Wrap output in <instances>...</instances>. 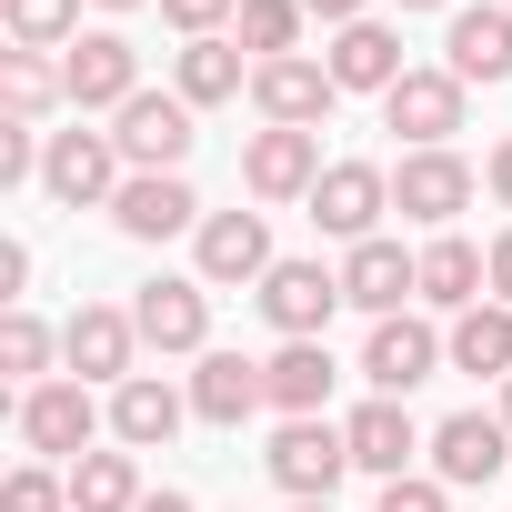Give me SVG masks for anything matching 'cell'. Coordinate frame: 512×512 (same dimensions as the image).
<instances>
[{
    "label": "cell",
    "mask_w": 512,
    "mask_h": 512,
    "mask_svg": "<svg viewBox=\"0 0 512 512\" xmlns=\"http://www.w3.org/2000/svg\"><path fill=\"white\" fill-rule=\"evenodd\" d=\"M462 201H472V161H462V151H412V161L392 171V211H402V221H432V231H442Z\"/></svg>",
    "instance_id": "5bb4252c"
},
{
    "label": "cell",
    "mask_w": 512,
    "mask_h": 512,
    "mask_svg": "<svg viewBox=\"0 0 512 512\" xmlns=\"http://www.w3.org/2000/svg\"><path fill=\"white\" fill-rule=\"evenodd\" d=\"M91 422H101V412H91V382H31V392H21V442L51 452V462H61V452L81 462Z\"/></svg>",
    "instance_id": "9a60e30c"
},
{
    "label": "cell",
    "mask_w": 512,
    "mask_h": 512,
    "mask_svg": "<svg viewBox=\"0 0 512 512\" xmlns=\"http://www.w3.org/2000/svg\"><path fill=\"white\" fill-rule=\"evenodd\" d=\"M292 512H332V502H292Z\"/></svg>",
    "instance_id": "b9f144b4"
},
{
    "label": "cell",
    "mask_w": 512,
    "mask_h": 512,
    "mask_svg": "<svg viewBox=\"0 0 512 512\" xmlns=\"http://www.w3.org/2000/svg\"><path fill=\"white\" fill-rule=\"evenodd\" d=\"M251 101H262V121H272V131H312L342 91H332V71H322V61H302V51H292V61H251Z\"/></svg>",
    "instance_id": "8fae6325"
},
{
    "label": "cell",
    "mask_w": 512,
    "mask_h": 512,
    "mask_svg": "<svg viewBox=\"0 0 512 512\" xmlns=\"http://www.w3.org/2000/svg\"><path fill=\"white\" fill-rule=\"evenodd\" d=\"M71 512H141V462L131 452H81L71 462Z\"/></svg>",
    "instance_id": "4316f807"
},
{
    "label": "cell",
    "mask_w": 512,
    "mask_h": 512,
    "mask_svg": "<svg viewBox=\"0 0 512 512\" xmlns=\"http://www.w3.org/2000/svg\"><path fill=\"white\" fill-rule=\"evenodd\" d=\"M101 11H131V0H101Z\"/></svg>",
    "instance_id": "ee69618b"
},
{
    "label": "cell",
    "mask_w": 512,
    "mask_h": 512,
    "mask_svg": "<svg viewBox=\"0 0 512 512\" xmlns=\"http://www.w3.org/2000/svg\"><path fill=\"white\" fill-rule=\"evenodd\" d=\"M492 302H512V231L492 241Z\"/></svg>",
    "instance_id": "8d00e7d4"
},
{
    "label": "cell",
    "mask_w": 512,
    "mask_h": 512,
    "mask_svg": "<svg viewBox=\"0 0 512 512\" xmlns=\"http://www.w3.org/2000/svg\"><path fill=\"white\" fill-rule=\"evenodd\" d=\"M262 382H272V402H282L292 422H312V412L332 402V352H322V342H282V352L262 362Z\"/></svg>",
    "instance_id": "d4e9b609"
},
{
    "label": "cell",
    "mask_w": 512,
    "mask_h": 512,
    "mask_svg": "<svg viewBox=\"0 0 512 512\" xmlns=\"http://www.w3.org/2000/svg\"><path fill=\"white\" fill-rule=\"evenodd\" d=\"M452 372L512 382V302H472V312L452 322Z\"/></svg>",
    "instance_id": "484cf974"
},
{
    "label": "cell",
    "mask_w": 512,
    "mask_h": 512,
    "mask_svg": "<svg viewBox=\"0 0 512 512\" xmlns=\"http://www.w3.org/2000/svg\"><path fill=\"white\" fill-rule=\"evenodd\" d=\"M231 11H241V0H161V21H171V31H191V41H211Z\"/></svg>",
    "instance_id": "e575fe53"
},
{
    "label": "cell",
    "mask_w": 512,
    "mask_h": 512,
    "mask_svg": "<svg viewBox=\"0 0 512 512\" xmlns=\"http://www.w3.org/2000/svg\"><path fill=\"white\" fill-rule=\"evenodd\" d=\"M71 31H81V0H11V41L21 51H51Z\"/></svg>",
    "instance_id": "4dcf8cb0"
},
{
    "label": "cell",
    "mask_w": 512,
    "mask_h": 512,
    "mask_svg": "<svg viewBox=\"0 0 512 512\" xmlns=\"http://www.w3.org/2000/svg\"><path fill=\"white\" fill-rule=\"evenodd\" d=\"M141 512H191V502L181 492H141Z\"/></svg>",
    "instance_id": "ab89813d"
},
{
    "label": "cell",
    "mask_w": 512,
    "mask_h": 512,
    "mask_svg": "<svg viewBox=\"0 0 512 512\" xmlns=\"http://www.w3.org/2000/svg\"><path fill=\"white\" fill-rule=\"evenodd\" d=\"M51 71H41V51H0V101H11V121H41L51 111Z\"/></svg>",
    "instance_id": "f546056e"
},
{
    "label": "cell",
    "mask_w": 512,
    "mask_h": 512,
    "mask_svg": "<svg viewBox=\"0 0 512 512\" xmlns=\"http://www.w3.org/2000/svg\"><path fill=\"white\" fill-rule=\"evenodd\" d=\"M502 452H512V422L502 412H452L432 432V482H492Z\"/></svg>",
    "instance_id": "ac0fdd59"
},
{
    "label": "cell",
    "mask_w": 512,
    "mask_h": 512,
    "mask_svg": "<svg viewBox=\"0 0 512 512\" xmlns=\"http://www.w3.org/2000/svg\"><path fill=\"white\" fill-rule=\"evenodd\" d=\"M131 352H141V322L111 312V302H81V312L61 322V362H71L81 382H131Z\"/></svg>",
    "instance_id": "9c48e42d"
},
{
    "label": "cell",
    "mask_w": 512,
    "mask_h": 512,
    "mask_svg": "<svg viewBox=\"0 0 512 512\" xmlns=\"http://www.w3.org/2000/svg\"><path fill=\"white\" fill-rule=\"evenodd\" d=\"M382 121H392L412 151H442V141L462 131V71H402V81L382 91Z\"/></svg>",
    "instance_id": "5b68a950"
},
{
    "label": "cell",
    "mask_w": 512,
    "mask_h": 512,
    "mask_svg": "<svg viewBox=\"0 0 512 512\" xmlns=\"http://www.w3.org/2000/svg\"><path fill=\"white\" fill-rule=\"evenodd\" d=\"M302 41V0H241V51L251 61H292Z\"/></svg>",
    "instance_id": "f1b7e54d"
},
{
    "label": "cell",
    "mask_w": 512,
    "mask_h": 512,
    "mask_svg": "<svg viewBox=\"0 0 512 512\" xmlns=\"http://www.w3.org/2000/svg\"><path fill=\"white\" fill-rule=\"evenodd\" d=\"M131 322H141V342H151V352H201V342H211V292L161 272V282H141V292H131Z\"/></svg>",
    "instance_id": "7c38bea8"
},
{
    "label": "cell",
    "mask_w": 512,
    "mask_h": 512,
    "mask_svg": "<svg viewBox=\"0 0 512 512\" xmlns=\"http://www.w3.org/2000/svg\"><path fill=\"white\" fill-rule=\"evenodd\" d=\"M41 181H51V201H71V211H91V201H121V141L111 131H51V151H41Z\"/></svg>",
    "instance_id": "7a4b0ae2"
},
{
    "label": "cell",
    "mask_w": 512,
    "mask_h": 512,
    "mask_svg": "<svg viewBox=\"0 0 512 512\" xmlns=\"http://www.w3.org/2000/svg\"><path fill=\"white\" fill-rule=\"evenodd\" d=\"M492 191H502V201H512V141H502V151H492Z\"/></svg>",
    "instance_id": "f35d334b"
},
{
    "label": "cell",
    "mask_w": 512,
    "mask_h": 512,
    "mask_svg": "<svg viewBox=\"0 0 512 512\" xmlns=\"http://www.w3.org/2000/svg\"><path fill=\"white\" fill-rule=\"evenodd\" d=\"M171 81H181L191 111H201V101H231V91H241V51H231V41H191V51L171 61Z\"/></svg>",
    "instance_id": "83f0119b"
},
{
    "label": "cell",
    "mask_w": 512,
    "mask_h": 512,
    "mask_svg": "<svg viewBox=\"0 0 512 512\" xmlns=\"http://www.w3.org/2000/svg\"><path fill=\"white\" fill-rule=\"evenodd\" d=\"M302 11H322V21H342V31H352V21H362V0H302Z\"/></svg>",
    "instance_id": "74e56055"
},
{
    "label": "cell",
    "mask_w": 512,
    "mask_h": 512,
    "mask_svg": "<svg viewBox=\"0 0 512 512\" xmlns=\"http://www.w3.org/2000/svg\"><path fill=\"white\" fill-rule=\"evenodd\" d=\"M352 472V432L342 422H282V442H272V482L292 492V502H332V482Z\"/></svg>",
    "instance_id": "3957f363"
},
{
    "label": "cell",
    "mask_w": 512,
    "mask_h": 512,
    "mask_svg": "<svg viewBox=\"0 0 512 512\" xmlns=\"http://www.w3.org/2000/svg\"><path fill=\"white\" fill-rule=\"evenodd\" d=\"M442 492H452V482H432V472H402V482H382V512H452Z\"/></svg>",
    "instance_id": "836d02e7"
},
{
    "label": "cell",
    "mask_w": 512,
    "mask_h": 512,
    "mask_svg": "<svg viewBox=\"0 0 512 512\" xmlns=\"http://www.w3.org/2000/svg\"><path fill=\"white\" fill-rule=\"evenodd\" d=\"M442 362H452V342H442L432 322H412V312H392V322H372V352H362V382L402 402V392H412V382H432Z\"/></svg>",
    "instance_id": "ba28073f"
},
{
    "label": "cell",
    "mask_w": 512,
    "mask_h": 512,
    "mask_svg": "<svg viewBox=\"0 0 512 512\" xmlns=\"http://www.w3.org/2000/svg\"><path fill=\"white\" fill-rule=\"evenodd\" d=\"M272 402V382H262V362H241V352H201V372H191V412L201 422H251V412H262Z\"/></svg>",
    "instance_id": "d6986e66"
},
{
    "label": "cell",
    "mask_w": 512,
    "mask_h": 512,
    "mask_svg": "<svg viewBox=\"0 0 512 512\" xmlns=\"http://www.w3.org/2000/svg\"><path fill=\"white\" fill-rule=\"evenodd\" d=\"M402 11H442V0H402Z\"/></svg>",
    "instance_id": "60d3db41"
},
{
    "label": "cell",
    "mask_w": 512,
    "mask_h": 512,
    "mask_svg": "<svg viewBox=\"0 0 512 512\" xmlns=\"http://www.w3.org/2000/svg\"><path fill=\"white\" fill-rule=\"evenodd\" d=\"M111 221H121L131 241H171V231H191V221H201V201H191V181H181V171H131V181H121V201H111Z\"/></svg>",
    "instance_id": "2e32d148"
},
{
    "label": "cell",
    "mask_w": 512,
    "mask_h": 512,
    "mask_svg": "<svg viewBox=\"0 0 512 512\" xmlns=\"http://www.w3.org/2000/svg\"><path fill=\"white\" fill-rule=\"evenodd\" d=\"M111 141H121L131 171H181L191 161V101L181 91H141V101L111 111Z\"/></svg>",
    "instance_id": "6da1fadb"
},
{
    "label": "cell",
    "mask_w": 512,
    "mask_h": 512,
    "mask_svg": "<svg viewBox=\"0 0 512 512\" xmlns=\"http://www.w3.org/2000/svg\"><path fill=\"white\" fill-rule=\"evenodd\" d=\"M412 292H422V251H402V241H352V262H342V302H352V312L392 322Z\"/></svg>",
    "instance_id": "30bf717a"
},
{
    "label": "cell",
    "mask_w": 512,
    "mask_h": 512,
    "mask_svg": "<svg viewBox=\"0 0 512 512\" xmlns=\"http://www.w3.org/2000/svg\"><path fill=\"white\" fill-rule=\"evenodd\" d=\"M41 362H51V332H41L31 312H11V322H0V372H21V382H31Z\"/></svg>",
    "instance_id": "1f68e13d"
},
{
    "label": "cell",
    "mask_w": 512,
    "mask_h": 512,
    "mask_svg": "<svg viewBox=\"0 0 512 512\" xmlns=\"http://www.w3.org/2000/svg\"><path fill=\"white\" fill-rule=\"evenodd\" d=\"M342 432H352V472H382V482H402V472H412V452H422V422H412L392 392H372Z\"/></svg>",
    "instance_id": "e0dca14e"
},
{
    "label": "cell",
    "mask_w": 512,
    "mask_h": 512,
    "mask_svg": "<svg viewBox=\"0 0 512 512\" xmlns=\"http://www.w3.org/2000/svg\"><path fill=\"white\" fill-rule=\"evenodd\" d=\"M262 312H272L282 342H322V322L342 312V272H322V262H272V272H262Z\"/></svg>",
    "instance_id": "52a82bcc"
},
{
    "label": "cell",
    "mask_w": 512,
    "mask_h": 512,
    "mask_svg": "<svg viewBox=\"0 0 512 512\" xmlns=\"http://www.w3.org/2000/svg\"><path fill=\"white\" fill-rule=\"evenodd\" d=\"M442 51H452L442 71H462V81H512V0H502V11H452Z\"/></svg>",
    "instance_id": "44dd1931"
},
{
    "label": "cell",
    "mask_w": 512,
    "mask_h": 512,
    "mask_svg": "<svg viewBox=\"0 0 512 512\" xmlns=\"http://www.w3.org/2000/svg\"><path fill=\"white\" fill-rule=\"evenodd\" d=\"M241 181H251V201H302L322 181V131H251Z\"/></svg>",
    "instance_id": "4fadbf2b"
},
{
    "label": "cell",
    "mask_w": 512,
    "mask_h": 512,
    "mask_svg": "<svg viewBox=\"0 0 512 512\" xmlns=\"http://www.w3.org/2000/svg\"><path fill=\"white\" fill-rule=\"evenodd\" d=\"M482 292H492V251H472V241L442 231V241L422 251V302H432V312H472Z\"/></svg>",
    "instance_id": "603a6c76"
},
{
    "label": "cell",
    "mask_w": 512,
    "mask_h": 512,
    "mask_svg": "<svg viewBox=\"0 0 512 512\" xmlns=\"http://www.w3.org/2000/svg\"><path fill=\"white\" fill-rule=\"evenodd\" d=\"M392 211V171H372V161H332L322 181H312V221L332 231V241H382L372 221Z\"/></svg>",
    "instance_id": "8992f818"
},
{
    "label": "cell",
    "mask_w": 512,
    "mask_h": 512,
    "mask_svg": "<svg viewBox=\"0 0 512 512\" xmlns=\"http://www.w3.org/2000/svg\"><path fill=\"white\" fill-rule=\"evenodd\" d=\"M61 502H71V482H51L41 462H21L11 482H0V512H61Z\"/></svg>",
    "instance_id": "d6a6232c"
},
{
    "label": "cell",
    "mask_w": 512,
    "mask_h": 512,
    "mask_svg": "<svg viewBox=\"0 0 512 512\" xmlns=\"http://www.w3.org/2000/svg\"><path fill=\"white\" fill-rule=\"evenodd\" d=\"M181 412H191V402H181L171 382H151V372H131V382L111 392V432H121L131 452H151V442H171V432H181Z\"/></svg>",
    "instance_id": "cb8c5ba5"
},
{
    "label": "cell",
    "mask_w": 512,
    "mask_h": 512,
    "mask_svg": "<svg viewBox=\"0 0 512 512\" xmlns=\"http://www.w3.org/2000/svg\"><path fill=\"white\" fill-rule=\"evenodd\" d=\"M502 422H512V382H502Z\"/></svg>",
    "instance_id": "7bdbcfd3"
},
{
    "label": "cell",
    "mask_w": 512,
    "mask_h": 512,
    "mask_svg": "<svg viewBox=\"0 0 512 512\" xmlns=\"http://www.w3.org/2000/svg\"><path fill=\"white\" fill-rule=\"evenodd\" d=\"M332 91H392L402 81V41L382 31V21H352V31H332Z\"/></svg>",
    "instance_id": "7402d4cb"
},
{
    "label": "cell",
    "mask_w": 512,
    "mask_h": 512,
    "mask_svg": "<svg viewBox=\"0 0 512 512\" xmlns=\"http://www.w3.org/2000/svg\"><path fill=\"white\" fill-rule=\"evenodd\" d=\"M61 91H71V111H121V101H141V51L121 31H81L61 61Z\"/></svg>",
    "instance_id": "277c9868"
},
{
    "label": "cell",
    "mask_w": 512,
    "mask_h": 512,
    "mask_svg": "<svg viewBox=\"0 0 512 512\" xmlns=\"http://www.w3.org/2000/svg\"><path fill=\"white\" fill-rule=\"evenodd\" d=\"M262 272H272L262 211H211L201 221V282H262Z\"/></svg>",
    "instance_id": "ffe728a7"
},
{
    "label": "cell",
    "mask_w": 512,
    "mask_h": 512,
    "mask_svg": "<svg viewBox=\"0 0 512 512\" xmlns=\"http://www.w3.org/2000/svg\"><path fill=\"white\" fill-rule=\"evenodd\" d=\"M41 151H31V121H0V181H31Z\"/></svg>",
    "instance_id": "d590c367"
}]
</instances>
